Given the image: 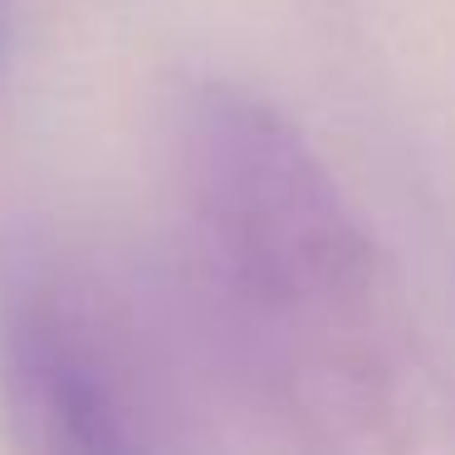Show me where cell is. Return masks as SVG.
<instances>
[{
  "instance_id": "cell-1",
  "label": "cell",
  "mask_w": 455,
  "mask_h": 455,
  "mask_svg": "<svg viewBox=\"0 0 455 455\" xmlns=\"http://www.w3.org/2000/svg\"><path fill=\"white\" fill-rule=\"evenodd\" d=\"M181 216L245 382L304 455H396L406 353L343 187L259 93L191 79L167 108Z\"/></svg>"
},
{
  "instance_id": "cell-2",
  "label": "cell",
  "mask_w": 455,
  "mask_h": 455,
  "mask_svg": "<svg viewBox=\"0 0 455 455\" xmlns=\"http://www.w3.org/2000/svg\"><path fill=\"white\" fill-rule=\"evenodd\" d=\"M0 406L15 455H152L93 328L44 275L0 289Z\"/></svg>"
},
{
  "instance_id": "cell-3",
  "label": "cell",
  "mask_w": 455,
  "mask_h": 455,
  "mask_svg": "<svg viewBox=\"0 0 455 455\" xmlns=\"http://www.w3.org/2000/svg\"><path fill=\"white\" fill-rule=\"evenodd\" d=\"M11 54V0H0V64Z\"/></svg>"
}]
</instances>
